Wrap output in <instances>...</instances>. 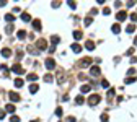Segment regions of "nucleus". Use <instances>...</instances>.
I'll return each instance as SVG.
<instances>
[{
	"instance_id": "f257e3e1",
	"label": "nucleus",
	"mask_w": 137,
	"mask_h": 122,
	"mask_svg": "<svg viewBox=\"0 0 137 122\" xmlns=\"http://www.w3.org/2000/svg\"><path fill=\"white\" fill-rule=\"evenodd\" d=\"M100 101H101V98H100L98 95H91L90 98H88V104H90V106H96Z\"/></svg>"
},
{
	"instance_id": "1a4fd4ad",
	"label": "nucleus",
	"mask_w": 137,
	"mask_h": 122,
	"mask_svg": "<svg viewBox=\"0 0 137 122\" xmlns=\"http://www.w3.org/2000/svg\"><path fill=\"white\" fill-rule=\"evenodd\" d=\"M90 73L93 75V77H98L100 75V67H91V69H90Z\"/></svg>"
},
{
	"instance_id": "79ce46f5",
	"label": "nucleus",
	"mask_w": 137,
	"mask_h": 122,
	"mask_svg": "<svg viewBox=\"0 0 137 122\" xmlns=\"http://www.w3.org/2000/svg\"><path fill=\"white\" fill-rule=\"evenodd\" d=\"M31 122H38V121H31Z\"/></svg>"
},
{
	"instance_id": "bb28decb",
	"label": "nucleus",
	"mask_w": 137,
	"mask_h": 122,
	"mask_svg": "<svg viewBox=\"0 0 137 122\" xmlns=\"http://www.w3.org/2000/svg\"><path fill=\"white\" fill-rule=\"evenodd\" d=\"M44 81H46V83H49V81H52V75H46V77H44Z\"/></svg>"
},
{
	"instance_id": "4468645a",
	"label": "nucleus",
	"mask_w": 137,
	"mask_h": 122,
	"mask_svg": "<svg viewBox=\"0 0 137 122\" xmlns=\"http://www.w3.org/2000/svg\"><path fill=\"white\" fill-rule=\"evenodd\" d=\"M83 103H85V99H83V96H77V98H75V104H78V106H82Z\"/></svg>"
},
{
	"instance_id": "7ed1b4c3",
	"label": "nucleus",
	"mask_w": 137,
	"mask_h": 122,
	"mask_svg": "<svg viewBox=\"0 0 137 122\" xmlns=\"http://www.w3.org/2000/svg\"><path fill=\"white\" fill-rule=\"evenodd\" d=\"M11 70L15 72V73H18V75H21V73H25V70H23V67L20 64H15L13 67H11Z\"/></svg>"
},
{
	"instance_id": "39448f33",
	"label": "nucleus",
	"mask_w": 137,
	"mask_h": 122,
	"mask_svg": "<svg viewBox=\"0 0 137 122\" xmlns=\"http://www.w3.org/2000/svg\"><path fill=\"white\" fill-rule=\"evenodd\" d=\"M36 46H38V49L44 51V49H46V46H47V43H46V39H39L38 43H36Z\"/></svg>"
},
{
	"instance_id": "f3484780",
	"label": "nucleus",
	"mask_w": 137,
	"mask_h": 122,
	"mask_svg": "<svg viewBox=\"0 0 137 122\" xmlns=\"http://www.w3.org/2000/svg\"><path fill=\"white\" fill-rule=\"evenodd\" d=\"M25 37H26V31L20 29V31H18V39H25Z\"/></svg>"
},
{
	"instance_id": "ddd939ff",
	"label": "nucleus",
	"mask_w": 137,
	"mask_h": 122,
	"mask_svg": "<svg viewBox=\"0 0 137 122\" xmlns=\"http://www.w3.org/2000/svg\"><path fill=\"white\" fill-rule=\"evenodd\" d=\"M5 109H7V112H10V114H13V112L17 111V109H15V106H13V104H7V106H5Z\"/></svg>"
},
{
	"instance_id": "f8f14e48",
	"label": "nucleus",
	"mask_w": 137,
	"mask_h": 122,
	"mask_svg": "<svg viewBox=\"0 0 137 122\" xmlns=\"http://www.w3.org/2000/svg\"><path fill=\"white\" fill-rule=\"evenodd\" d=\"M2 55H3V57H10V55H11V51H10L8 47L2 49Z\"/></svg>"
},
{
	"instance_id": "58836bf2",
	"label": "nucleus",
	"mask_w": 137,
	"mask_h": 122,
	"mask_svg": "<svg viewBox=\"0 0 137 122\" xmlns=\"http://www.w3.org/2000/svg\"><path fill=\"white\" fill-rule=\"evenodd\" d=\"M0 70H3V72H7V70H8V67H7V65H0Z\"/></svg>"
},
{
	"instance_id": "5701e85b",
	"label": "nucleus",
	"mask_w": 137,
	"mask_h": 122,
	"mask_svg": "<svg viewBox=\"0 0 137 122\" xmlns=\"http://www.w3.org/2000/svg\"><path fill=\"white\" fill-rule=\"evenodd\" d=\"M59 41H60L59 36H52V37H51V43H52V44H59Z\"/></svg>"
},
{
	"instance_id": "6ab92c4d",
	"label": "nucleus",
	"mask_w": 137,
	"mask_h": 122,
	"mask_svg": "<svg viewBox=\"0 0 137 122\" xmlns=\"http://www.w3.org/2000/svg\"><path fill=\"white\" fill-rule=\"evenodd\" d=\"M82 36H83L82 31H73V37H75L77 41H78V39H82Z\"/></svg>"
},
{
	"instance_id": "c85d7f7f",
	"label": "nucleus",
	"mask_w": 137,
	"mask_h": 122,
	"mask_svg": "<svg viewBox=\"0 0 137 122\" xmlns=\"http://www.w3.org/2000/svg\"><path fill=\"white\" fill-rule=\"evenodd\" d=\"M10 122H20V117H18V116H11L10 117Z\"/></svg>"
},
{
	"instance_id": "4be33fe9",
	"label": "nucleus",
	"mask_w": 137,
	"mask_h": 122,
	"mask_svg": "<svg viewBox=\"0 0 137 122\" xmlns=\"http://www.w3.org/2000/svg\"><path fill=\"white\" fill-rule=\"evenodd\" d=\"M15 86H17V88H21V86H23V80L17 78V80H15Z\"/></svg>"
},
{
	"instance_id": "7c9ffc66",
	"label": "nucleus",
	"mask_w": 137,
	"mask_h": 122,
	"mask_svg": "<svg viewBox=\"0 0 137 122\" xmlns=\"http://www.w3.org/2000/svg\"><path fill=\"white\" fill-rule=\"evenodd\" d=\"M65 122H77V119H75V117H67V119H65Z\"/></svg>"
},
{
	"instance_id": "dca6fc26",
	"label": "nucleus",
	"mask_w": 137,
	"mask_h": 122,
	"mask_svg": "<svg viewBox=\"0 0 137 122\" xmlns=\"http://www.w3.org/2000/svg\"><path fill=\"white\" fill-rule=\"evenodd\" d=\"M90 90H91V85H83L82 88H80V91H82V93H88Z\"/></svg>"
},
{
	"instance_id": "393cba45",
	"label": "nucleus",
	"mask_w": 137,
	"mask_h": 122,
	"mask_svg": "<svg viewBox=\"0 0 137 122\" xmlns=\"http://www.w3.org/2000/svg\"><path fill=\"white\" fill-rule=\"evenodd\" d=\"M100 85H101V88H108L110 83H108V80H101V83H100Z\"/></svg>"
},
{
	"instance_id": "e433bc0d",
	"label": "nucleus",
	"mask_w": 137,
	"mask_h": 122,
	"mask_svg": "<svg viewBox=\"0 0 137 122\" xmlns=\"http://www.w3.org/2000/svg\"><path fill=\"white\" fill-rule=\"evenodd\" d=\"M131 20H132V21H137V13H132V15H131Z\"/></svg>"
},
{
	"instance_id": "6e6552de",
	"label": "nucleus",
	"mask_w": 137,
	"mask_h": 122,
	"mask_svg": "<svg viewBox=\"0 0 137 122\" xmlns=\"http://www.w3.org/2000/svg\"><path fill=\"white\" fill-rule=\"evenodd\" d=\"M10 99L13 101V103H17V101H20V95H18V93H10Z\"/></svg>"
},
{
	"instance_id": "c756f323",
	"label": "nucleus",
	"mask_w": 137,
	"mask_h": 122,
	"mask_svg": "<svg viewBox=\"0 0 137 122\" xmlns=\"http://www.w3.org/2000/svg\"><path fill=\"white\" fill-rule=\"evenodd\" d=\"M134 81H136V77H131V78H127V80H126L127 85H129V83H134Z\"/></svg>"
},
{
	"instance_id": "a211bd4d",
	"label": "nucleus",
	"mask_w": 137,
	"mask_h": 122,
	"mask_svg": "<svg viewBox=\"0 0 137 122\" xmlns=\"http://www.w3.org/2000/svg\"><path fill=\"white\" fill-rule=\"evenodd\" d=\"M26 78L29 80V81H34V80H38V75H36V73H29Z\"/></svg>"
},
{
	"instance_id": "423d86ee",
	"label": "nucleus",
	"mask_w": 137,
	"mask_h": 122,
	"mask_svg": "<svg viewBox=\"0 0 137 122\" xmlns=\"http://www.w3.org/2000/svg\"><path fill=\"white\" fill-rule=\"evenodd\" d=\"M116 18H118L119 21H124V20H126V18H127V13H126V11H124V10H122V11H119V13L116 15Z\"/></svg>"
},
{
	"instance_id": "4c0bfd02",
	"label": "nucleus",
	"mask_w": 137,
	"mask_h": 122,
	"mask_svg": "<svg viewBox=\"0 0 137 122\" xmlns=\"http://www.w3.org/2000/svg\"><path fill=\"white\" fill-rule=\"evenodd\" d=\"M67 3H69V5H70V8H77V7H75V5H77V3H75V2H67Z\"/></svg>"
},
{
	"instance_id": "ea45409f",
	"label": "nucleus",
	"mask_w": 137,
	"mask_h": 122,
	"mask_svg": "<svg viewBox=\"0 0 137 122\" xmlns=\"http://www.w3.org/2000/svg\"><path fill=\"white\" fill-rule=\"evenodd\" d=\"M5 117V111H0V119H3Z\"/></svg>"
},
{
	"instance_id": "9b49d317",
	"label": "nucleus",
	"mask_w": 137,
	"mask_h": 122,
	"mask_svg": "<svg viewBox=\"0 0 137 122\" xmlns=\"http://www.w3.org/2000/svg\"><path fill=\"white\" fill-rule=\"evenodd\" d=\"M21 20H23V21H31V16H29V13H25V11H23V13H21Z\"/></svg>"
},
{
	"instance_id": "a19ab883",
	"label": "nucleus",
	"mask_w": 137,
	"mask_h": 122,
	"mask_svg": "<svg viewBox=\"0 0 137 122\" xmlns=\"http://www.w3.org/2000/svg\"><path fill=\"white\" fill-rule=\"evenodd\" d=\"M134 44H136V46H137V37H136V41H134Z\"/></svg>"
},
{
	"instance_id": "2eb2a0df",
	"label": "nucleus",
	"mask_w": 137,
	"mask_h": 122,
	"mask_svg": "<svg viewBox=\"0 0 137 122\" xmlns=\"http://www.w3.org/2000/svg\"><path fill=\"white\" fill-rule=\"evenodd\" d=\"M5 20H7L8 23H11V25H13V20H15V16L11 15V13H7V15H5Z\"/></svg>"
},
{
	"instance_id": "cd10ccee",
	"label": "nucleus",
	"mask_w": 137,
	"mask_h": 122,
	"mask_svg": "<svg viewBox=\"0 0 137 122\" xmlns=\"http://www.w3.org/2000/svg\"><path fill=\"white\" fill-rule=\"evenodd\" d=\"M29 91H31V93H36V91H38V85H31L29 86Z\"/></svg>"
},
{
	"instance_id": "f03ea898",
	"label": "nucleus",
	"mask_w": 137,
	"mask_h": 122,
	"mask_svg": "<svg viewBox=\"0 0 137 122\" xmlns=\"http://www.w3.org/2000/svg\"><path fill=\"white\" fill-rule=\"evenodd\" d=\"M90 65H91V59H88V57H83L78 62V67H90Z\"/></svg>"
},
{
	"instance_id": "2f4dec72",
	"label": "nucleus",
	"mask_w": 137,
	"mask_h": 122,
	"mask_svg": "<svg viewBox=\"0 0 137 122\" xmlns=\"http://www.w3.org/2000/svg\"><path fill=\"white\" fill-rule=\"evenodd\" d=\"M113 96H114V90H113V88H111V90L108 91V98H113Z\"/></svg>"
},
{
	"instance_id": "c9c22d12",
	"label": "nucleus",
	"mask_w": 137,
	"mask_h": 122,
	"mask_svg": "<svg viewBox=\"0 0 137 122\" xmlns=\"http://www.w3.org/2000/svg\"><path fill=\"white\" fill-rule=\"evenodd\" d=\"M7 31L11 34V31H13V25H8V26H7Z\"/></svg>"
},
{
	"instance_id": "f704fd0d",
	"label": "nucleus",
	"mask_w": 137,
	"mask_h": 122,
	"mask_svg": "<svg viewBox=\"0 0 137 122\" xmlns=\"http://www.w3.org/2000/svg\"><path fill=\"white\" fill-rule=\"evenodd\" d=\"M110 13H111L110 8H103V15H110Z\"/></svg>"
},
{
	"instance_id": "20e7f679",
	"label": "nucleus",
	"mask_w": 137,
	"mask_h": 122,
	"mask_svg": "<svg viewBox=\"0 0 137 122\" xmlns=\"http://www.w3.org/2000/svg\"><path fill=\"white\" fill-rule=\"evenodd\" d=\"M55 67V62H54V59H47V60H46V69H49V70H52Z\"/></svg>"
},
{
	"instance_id": "0eeeda50",
	"label": "nucleus",
	"mask_w": 137,
	"mask_h": 122,
	"mask_svg": "<svg viewBox=\"0 0 137 122\" xmlns=\"http://www.w3.org/2000/svg\"><path fill=\"white\" fill-rule=\"evenodd\" d=\"M72 51H73V52H82V46H80V44L78 43H75V44H72Z\"/></svg>"
},
{
	"instance_id": "412c9836",
	"label": "nucleus",
	"mask_w": 137,
	"mask_h": 122,
	"mask_svg": "<svg viewBox=\"0 0 137 122\" xmlns=\"http://www.w3.org/2000/svg\"><path fill=\"white\" fill-rule=\"evenodd\" d=\"M111 29H113V33H116V34H118V33L121 31V26H119V25H113V26H111Z\"/></svg>"
},
{
	"instance_id": "a878e982",
	"label": "nucleus",
	"mask_w": 137,
	"mask_h": 122,
	"mask_svg": "<svg viewBox=\"0 0 137 122\" xmlns=\"http://www.w3.org/2000/svg\"><path fill=\"white\" fill-rule=\"evenodd\" d=\"M91 21H93V18H91V16H88L87 20H85V26H90V25H91Z\"/></svg>"
},
{
	"instance_id": "b1692460",
	"label": "nucleus",
	"mask_w": 137,
	"mask_h": 122,
	"mask_svg": "<svg viewBox=\"0 0 137 122\" xmlns=\"http://www.w3.org/2000/svg\"><path fill=\"white\" fill-rule=\"evenodd\" d=\"M126 31L127 33H134V31H136V26H134V25H129V26L126 28Z\"/></svg>"
},
{
	"instance_id": "72a5a7b5",
	"label": "nucleus",
	"mask_w": 137,
	"mask_h": 122,
	"mask_svg": "<svg viewBox=\"0 0 137 122\" xmlns=\"http://www.w3.org/2000/svg\"><path fill=\"white\" fill-rule=\"evenodd\" d=\"M55 114H57V116H62V107H57V109H55Z\"/></svg>"
},
{
	"instance_id": "9d476101",
	"label": "nucleus",
	"mask_w": 137,
	"mask_h": 122,
	"mask_svg": "<svg viewBox=\"0 0 137 122\" xmlns=\"http://www.w3.org/2000/svg\"><path fill=\"white\" fill-rule=\"evenodd\" d=\"M85 47H87L88 51H93V49H95V43H93V41H90V39H88V41H87V44H85Z\"/></svg>"
},
{
	"instance_id": "473e14b6",
	"label": "nucleus",
	"mask_w": 137,
	"mask_h": 122,
	"mask_svg": "<svg viewBox=\"0 0 137 122\" xmlns=\"http://www.w3.org/2000/svg\"><path fill=\"white\" fill-rule=\"evenodd\" d=\"M101 121H103V122H108V114H101Z\"/></svg>"
},
{
	"instance_id": "aec40b11",
	"label": "nucleus",
	"mask_w": 137,
	"mask_h": 122,
	"mask_svg": "<svg viewBox=\"0 0 137 122\" xmlns=\"http://www.w3.org/2000/svg\"><path fill=\"white\" fill-rule=\"evenodd\" d=\"M33 26H34V29H41V21H39V20H34Z\"/></svg>"
}]
</instances>
